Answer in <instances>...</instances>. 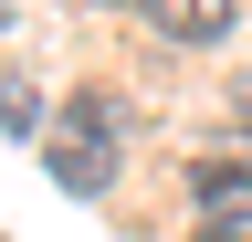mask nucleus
<instances>
[{"mask_svg":"<svg viewBox=\"0 0 252 242\" xmlns=\"http://www.w3.org/2000/svg\"><path fill=\"white\" fill-rule=\"evenodd\" d=\"M137 21H147L158 42H220L242 11H231V0H137Z\"/></svg>","mask_w":252,"mask_h":242,"instance_id":"7ed1b4c3","label":"nucleus"},{"mask_svg":"<svg viewBox=\"0 0 252 242\" xmlns=\"http://www.w3.org/2000/svg\"><path fill=\"white\" fill-rule=\"evenodd\" d=\"M0 127H11V137H32V127H42V105H32V84H0Z\"/></svg>","mask_w":252,"mask_h":242,"instance_id":"20e7f679","label":"nucleus"},{"mask_svg":"<svg viewBox=\"0 0 252 242\" xmlns=\"http://www.w3.org/2000/svg\"><path fill=\"white\" fill-rule=\"evenodd\" d=\"M116 147H126V105L116 95H74L42 127V158H53L63 190H105V179H116Z\"/></svg>","mask_w":252,"mask_h":242,"instance_id":"f257e3e1","label":"nucleus"},{"mask_svg":"<svg viewBox=\"0 0 252 242\" xmlns=\"http://www.w3.org/2000/svg\"><path fill=\"white\" fill-rule=\"evenodd\" d=\"M189 200H200L210 232H231V221H252V169L242 158H200V169H189Z\"/></svg>","mask_w":252,"mask_h":242,"instance_id":"f03ea898","label":"nucleus"}]
</instances>
